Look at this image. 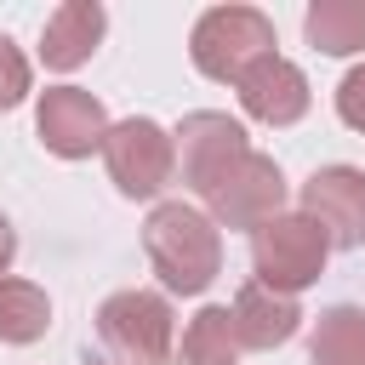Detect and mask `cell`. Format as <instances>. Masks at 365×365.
<instances>
[{
	"label": "cell",
	"instance_id": "1",
	"mask_svg": "<svg viewBox=\"0 0 365 365\" xmlns=\"http://www.w3.org/2000/svg\"><path fill=\"white\" fill-rule=\"evenodd\" d=\"M143 251H148L160 285L177 291V297H200L222 274V234H217V222L200 205H182V200H165V205L148 211Z\"/></svg>",
	"mask_w": 365,
	"mask_h": 365
},
{
	"label": "cell",
	"instance_id": "2",
	"mask_svg": "<svg viewBox=\"0 0 365 365\" xmlns=\"http://www.w3.org/2000/svg\"><path fill=\"white\" fill-rule=\"evenodd\" d=\"M325 257H331V240H325L319 222H308L302 211H279V217H268V222L251 234L257 285H268V291H279V297L308 291V285L325 274Z\"/></svg>",
	"mask_w": 365,
	"mask_h": 365
},
{
	"label": "cell",
	"instance_id": "3",
	"mask_svg": "<svg viewBox=\"0 0 365 365\" xmlns=\"http://www.w3.org/2000/svg\"><path fill=\"white\" fill-rule=\"evenodd\" d=\"M171 302L160 291H114L97 308V342L108 348L114 365H171Z\"/></svg>",
	"mask_w": 365,
	"mask_h": 365
},
{
	"label": "cell",
	"instance_id": "4",
	"mask_svg": "<svg viewBox=\"0 0 365 365\" xmlns=\"http://www.w3.org/2000/svg\"><path fill=\"white\" fill-rule=\"evenodd\" d=\"M268 51H274V17L257 6H211L188 34V57L205 80H240Z\"/></svg>",
	"mask_w": 365,
	"mask_h": 365
},
{
	"label": "cell",
	"instance_id": "5",
	"mask_svg": "<svg viewBox=\"0 0 365 365\" xmlns=\"http://www.w3.org/2000/svg\"><path fill=\"white\" fill-rule=\"evenodd\" d=\"M103 160H108V177L125 200H154L171 171H177V148H171V131L154 125L148 114H131L120 125H108L103 137Z\"/></svg>",
	"mask_w": 365,
	"mask_h": 365
},
{
	"label": "cell",
	"instance_id": "6",
	"mask_svg": "<svg viewBox=\"0 0 365 365\" xmlns=\"http://www.w3.org/2000/svg\"><path fill=\"white\" fill-rule=\"evenodd\" d=\"M171 148H177V165H182V182L205 200L245 154H251V143H245V125L240 120H228V114H217V108H194V114H182V125L171 131Z\"/></svg>",
	"mask_w": 365,
	"mask_h": 365
},
{
	"label": "cell",
	"instance_id": "7",
	"mask_svg": "<svg viewBox=\"0 0 365 365\" xmlns=\"http://www.w3.org/2000/svg\"><path fill=\"white\" fill-rule=\"evenodd\" d=\"M285 211V177H279V165L268 160V154H245L211 194H205V217L217 222V228H262L268 217H279Z\"/></svg>",
	"mask_w": 365,
	"mask_h": 365
},
{
	"label": "cell",
	"instance_id": "8",
	"mask_svg": "<svg viewBox=\"0 0 365 365\" xmlns=\"http://www.w3.org/2000/svg\"><path fill=\"white\" fill-rule=\"evenodd\" d=\"M34 131H40L46 154L86 160L108 137V108L91 91H80V86H46L40 91V108H34Z\"/></svg>",
	"mask_w": 365,
	"mask_h": 365
},
{
	"label": "cell",
	"instance_id": "9",
	"mask_svg": "<svg viewBox=\"0 0 365 365\" xmlns=\"http://www.w3.org/2000/svg\"><path fill=\"white\" fill-rule=\"evenodd\" d=\"M302 217L342 251L365 245V171L359 165H319L302 182Z\"/></svg>",
	"mask_w": 365,
	"mask_h": 365
},
{
	"label": "cell",
	"instance_id": "10",
	"mask_svg": "<svg viewBox=\"0 0 365 365\" xmlns=\"http://www.w3.org/2000/svg\"><path fill=\"white\" fill-rule=\"evenodd\" d=\"M234 86H240V108L251 120H262V125H297L308 114V103H314L308 97V74L291 57H279V51L257 57Z\"/></svg>",
	"mask_w": 365,
	"mask_h": 365
},
{
	"label": "cell",
	"instance_id": "11",
	"mask_svg": "<svg viewBox=\"0 0 365 365\" xmlns=\"http://www.w3.org/2000/svg\"><path fill=\"white\" fill-rule=\"evenodd\" d=\"M228 325H234L240 348L268 354V348H279V342H291L302 331V308H297V297H279V291L251 279V285H240V297L228 308Z\"/></svg>",
	"mask_w": 365,
	"mask_h": 365
},
{
	"label": "cell",
	"instance_id": "12",
	"mask_svg": "<svg viewBox=\"0 0 365 365\" xmlns=\"http://www.w3.org/2000/svg\"><path fill=\"white\" fill-rule=\"evenodd\" d=\"M103 29H108V11H103L97 0H63V6L46 17V34H40L46 68H57V74L80 68V63L103 46Z\"/></svg>",
	"mask_w": 365,
	"mask_h": 365
},
{
	"label": "cell",
	"instance_id": "13",
	"mask_svg": "<svg viewBox=\"0 0 365 365\" xmlns=\"http://www.w3.org/2000/svg\"><path fill=\"white\" fill-rule=\"evenodd\" d=\"M302 34L325 57H354L365 51V0H314L302 11Z\"/></svg>",
	"mask_w": 365,
	"mask_h": 365
},
{
	"label": "cell",
	"instance_id": "14",
	"mask_svg": "<svg viewBox=\"0 0 365 365\" xmlns=\"http://www.w3.org/2000/svg\"><path fill=\"white\" fill-rule=\"evenodd\" d=\"M308 365H365V308L354 302L325 308L308 336Z\"/></svg>",
	"mask_w": 365,
	"mask_h": 365
},
{
	"label": "cell",
	"instance_id": "15",
	"mask_svg": "<svg viewBox=\"0 0 365 365\" xmlns=\"http://www.w3.org/2000/svg\"><path fill=\"white\" fill-rule=\"evenodd\" d=\"M51 325V297L34 285V279H0V342L23 348V342H40Z\"/></svg>",
	"mask_w": 365,
	"mask_h": 365
},
{
	"label": "cell",
	"instance_id": "16",
	"mask_svg": "<svg viewBox=\"0 0 365 365\" xmlns=\"http://www.w3.org/2000/svg\"><path fill=\"white\" fill-rule=\"evenodd\" d=\"M177 365H240V342H234L228 308H200V314L188 319Z\"/></svg>",
	"mask_w": 365,
	"mask_h": 365
},
{
	"label": "cell",
	"instance_id": "17",
	"mask_svg": "<svg viewBox=\"0 0 365 365\" xmlns=\"http://www.w3.org/2000/svg\"><path fill=\"white\" fill-rule=\"evenodd\" d=\"M23 97H29V57L0 34V114H6V108H17Z\"/></svg>",
	"mask_w": 365,
	"mask_h": 365
},
{
	"label": "cell",
	"instance_id": "18",
	"mask_svg": "<svg viewBox=\"0 0 365 365\" xmlns=\"http://www.w3.org/2000/svg\"><path fill=\"white\" fill-rule=\"evenodd\" d=\"M336 114H342L348 131H365V63L342 74V86H336Z\"/></svg>",
	"mask_w": 365,
	"mask_h": 365
},
{
	"label": "cell",
	"instance_id": "19",
	"mask_svg": "<svg viewBox=\"0 0 365 365\" xmlns=\"http://www.w3.org/2000/svg\"><path fill=\"white\" fill-rule=\"evenodd\" d=\"M11 257H17V228H11V222H6V211H0V279H6Z\"/></svg>",
	"mask_w": 365,
	"mask_h": 365
}]
</instances>
